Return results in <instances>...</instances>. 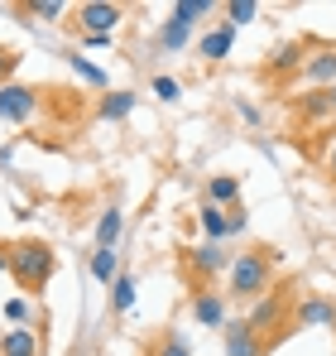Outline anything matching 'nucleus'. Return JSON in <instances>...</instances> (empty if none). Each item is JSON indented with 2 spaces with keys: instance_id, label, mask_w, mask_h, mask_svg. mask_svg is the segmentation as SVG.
<instances>
[{
  "instance_id": "f257e3e1",
  "label": "nucleus",
  "mask_w": 336,
  "mask_h": 356,
  "mask_svg": "<svg viewBox=\"0 0 336 356\" xmlns=\"http://www.w3.org/2000/svg\"><path fill=\"white\" fill-rule=\"evenodd\" d=\"M274 265H279V250L274 245H250L230 260L226 280H230V294L235 298H264L274 289Z\"/></svg>"
},
{
  "instance_id": "f03ea898",
  "label": "nucleus",
  "mask_w": 336,
  "mask_h": 356,
  "mask_svg": "<svg viewBox=\"0 0 336 356\" xmlns=\"http://www.w3.org/2000/svg\"><path fill=\"white\" fill-rule=\"evenodd\" d=\"M58 270V250L39 236H24V241H10V275L19 289L29 294H44V284L53 280Z\"/></svg>"
},
{
  "instance_id": "7ed1b4c3",
  "label": "nucleus",
  "mask_w": 336,
  "mask_h": 356,
  "mask_svg": "<svg viewBox=\"0 0 336 356\" xmlns=\"http://www.w3.org/2000/svg\"><path fill=\"white\" fill-rule=\"evenodd\" d=\"M183 265L192 275V289H207V280H217L221 270H230V255L221 250V241H202V245L183 250Z\"/></svg>"
},
{
  "instance_id": "20e7f679",
  "label": "nucleus",
  "mask_w": 336,
  "mask_h": 356,
  "mask_svg": "<svg viewBox=\"0 0 336 356\" xmlns=\"http://www.w3.org/2000/svg\"><path fill=\"white\" fill-rule=\"evenodd\" d=\"M288 318H293L288 294H283V289H269L264 298H255V308H250V318H245V323H250L260 337H269V332H274L279 323H288ZM269 342H274V337H269Z\"/></svg>"
},
{
  "instance_id": "39448f33",
  "label": "nucleus",
  "mask_w": 336,
  "mask_h": 356,
  "mask_svg": "<svg viewBox=\"0 0 336 356\" xmlns=\"http://www.w3.org/2000/svg\"><path fill=\"white\" fill-rule=\"evenodd\" d=\"M34 111H39V87H24V82H5L0 87V120L24 125Z\"/></svg>"
},
{
  "instance_id": "423d86ee",
  "label": "nucleus",
  "mask_w": 336,
  "mask_h": 356,
  "mask_svg": "<svg viewBox=\"0 0 336 356\" xmlns=\"http://www.w3.org/2000/svg\"><path fill=\"white\" fill-rule=\"evenodd\" d=\"M120 19H125V5H115V0H82V5H77L82 34H111Z\"/></svg>"
},
{
  "instance_id": "0eeeda50",
  "label": "nucleus",
  "mask_w": 336,
  "mask_h": 356,
  "mask_svg": "<svg viewBox=\"0 0 336 356\" xmlns=\"http://www.w3.org/2000/svg\"><path fill=\"white\" fill-rule=\"evenodd\" d=\"M293 327H336V298L308 294L293 303Z\"/></svg>"
},
{
  "instance_id": "6e6552de",
  "label": "nucleus",
  "mask_w": 336,
  "mask_h": 356,
  "mask_svg": "<svg viewBox=\"0 0 336 356\" xmlns=\"http://www.w3.org/2000/svg\"><path fill=\"white\" fill-rule=\"evenodd\" d=\"M269 352V337H260L245 318L226 323V356H264Z\"/></svg>"
},
{
  "instance_id": "1a4fd4ad",
  "label": "nucleus",
  "mask_w": 336,
  "mask_h": 356,
  "mask_svg": "<svg viewBox=\"0 0 336 356\" xmlns=\"http://www.w3.org/2000/svg\"><path fill=\"white\" fill-rule=\"evenodd\" d=\"M187 308H192L197 327H226V323H230V318H226V294H217V289H192Z\"/></svg>"
},
{
  "instance_id": "9d476101",
  "label": "nucleus",
  "mask_w": 336,
  "mask_h": 356,
  "mask_svg": "<svg viewBox=\"0 0 336 356\" xmlns=\"http://www.w3.org/2000/svg\"><path fill=\"white\" fill-rule=\"evenodd\" d=\"M303 77H308L317 92L336 87V44H327V49H312V54H308V63H303Z\"/></svg>"
},
{
  "instance_id": "9b49d317",
  "label": "nucleus",
  "mask_w": 336,
  "mask_h": 356,
  "mask_svg": "<svg viewBox=\"0 0 336 356\" xmlns=\"http://www.w3.org/2000/svg\"><path fill=\"white\" fill-rule=\"evenodd\" d=\"M230 49H235V29H230V24H217L212 34H202V39H197V58H202V63L230 58Z\"/></svg>"
},
{
  "instance_id": "f8f14e48",
  "label": "nucleus",
  "mask_w": 336,
  "mask_h": 356,
  "mask_svg": "<svg viewBox=\"0 0 336 356\" xmlns=\"http://www.w3.org/2000/svg\"><path fill=\"white\" fill-rule=\"evenodd\" d=\"M125 232V212L120 207H101V217H96V250H115V241Z\"/></svg>"
},
{
  "instance_id": "ddd939ff",
  "label": "nucleus",
  "mask_w": 336,
  "mask_h": 356,
  "mask_svg": "<svg viewBox=\"0 0 336 356\" xmlns=\"http://www.w3.org/2000/svg\"><path fill=\"white\" fill-rule=\"evenodd\" d=\"M0 356H39V337L29 327H5L0 332Z\"/></svg>"
},
{
  "instance_id": "4468645a",
  "label": "nucleus",
  "mask_w": 336,
  "mask_h": 356,
  "mask_svg": "<svg viewBox=\"0 0 336 356\" xmlns=\"http://www.w3.org/2000/svg\"><path fill=\"white\" fill-rule=\"evenodd\" d=\"M207 202H217V207H235V202H240V178H235V174H212V178H207Z\"/></svg>"
},
{
  "instance_id": "2eb2a0df",
  "label": "nucleus",
  "mask_w": 336,
  "mask_h": 356,
  "mask_svg": "<svg viewBox=\"0 0 336 356\" xmlns=\"http://www.w3.org/2000/svg\"><path fill=\"white\" fill-rule=\"evenodd\" d=\"M135 106H140L135 92H106L101 106H96V116L101 120H125V116H135Z\"/></svg>"
},
{
  "instance_id": "dca6fc26",
  "label": "nucleus",
  "mask_w": 336,
  "mask_h": 356,
  "mask_svg": "<svg viewBox=\"0 0 336 356\" xmlns=\"http://www.w3.org/2000/svg\"><path fill=\"white\" fill-rule=\"evenodd\" d=\"M197 222H202L207 241H226L230 236V217H226V207H217V202H202V207H197Z\"/></svg>"
},
{
  "instance_id": "f3484780",
  "label": "nucleus",
  "mask_w": 336,
  "mask_h": 356,
  "mask_svg": "<svg viewBox=\"0 0 336 356\" xmlns=\"http://www.w3.org/2000/svg\"><path fill=\"white\" fill-rule=\"evenodd\" d=\"M308 44H283V49H274L269 54V72H293V67H303L308 63Z\"/></svg>"
},
{
  "instance_id": "a211bd4d",
  "label": "nucleus",
  "mask_w": 336,
  "mask_h": 356,
  "mask_svg": "<svg viewBox=\"0 0 336 356\" xmlns=\"http://www.w3.org/2000/svg\"><path fill=\"white\" fill-rule=\"evenodd\" d=\"M115 265H120V250H92V265H87V270H92V280L115 284V275H120Z\"/></svg>"
},
{
  "instance_id": "6ab92c4d",
  "label": "nucleus",
  "mask_w": 336,
  "mask_h": 356,
  "mask_svg": "<svg viewBox=\"0 0 336 356\" xmlns=\"http://www.w3.org/2000/svg\"><path fill=\"white\" fill-rule=\"evenodd\" d=\"M149 356H192V347H187V332L183 327H168L164 337L154 342V352Z\"/></svg>"
},
{
  "instance_id": "aec40b11",
  "label": "nucleus",
  "mask_w": 336,
  "mask_h": 356,
  "mask_svg": "<svg viewBox=\"0 0 336 356\" xmlns=\"http://www.w3.org/2000/svg\"><path fill=\"white\" fill-rule=\"evenodd\" d=\"M111 308H115V313H130V308H135V275H125V270L115 275V284H111Z\"/></svg>"
},
{
  "instance_id": "412c9836",
  "label": "nucleus",
  "mask_w": 336,
  "mask_h": 356,
  "mask_svg": "<svg viewBox=\"0 0 336 356\" xmlns=\"http://www.w3.org/2000/svg\"><path fill=\"white\" fill-rule=\"evenodd\" d=\"M72 72H77V77H82V82H87V87H101V92H106V87H111V77H106V72H101V67H96V63H87L82 58V54H72Z\"/></svg>"
},
{
  "instance_id": "4be33fe9",
  "label": "nucleus",
  "mask_w": 336,
  "mask_h": 356,
  "mask_svg": "<svg viewBox=\"0 0 336 356\" xmlns=\"http://www.w3.org/2000/svg\"><path fill=\"white\" fill-rule=\"evenodd\" d=\"M202 15H212V0H178V5H173V19L187 24V29H192Z\"/></svg>"
},
{
  "instance_id": "5701e85b",
  "label": "nucleus",
  "mask_w": 336,
  "mask_h": 356,
  "mask_svg": "<svg viewBox=\"0 0 336 356\" xmlns=\"http://www.w3.org/2000/svg\"><path fill=\"white\" fill-rule=\"evenodd\" d=\"M19 15H34V19L53 24L58 15H67V5H62V0H29V5H19Z\"/></svg>"
},
{
  "instance_id": "b1692460",
  "label": "nucleus",
  "mask_w": 336,
  "mask_h": 356,
  "mask_svg": "<svg viewBox=\"0 0 336 356\" xmlns=\"http://www.w3.org/2000/svg\"><path fill=\"white\" fill-rule=\"evenodd\" d=\"M255 15H260V5H255V0H230V5H226V24H230V29L250 24Z\"/></svg>"
},
{
  "instance_id": "393cba45",
  "label": "nucleus",
  "mask_w": 336,
  "mask_h": 356,
  "mask_svg": "<svg viewBox=\"0 0 336 356\" xmlns=\"http://www.w3.org/2000/svg\"><path fill=\"white\" fill-rule=\"evenodd\" d=\"M187 39H192V29L178 24V19H168L164 29H159V44H164V49H187Z\"/></svg>"
},
{
  "instance_id": "a878e982",
  "label": "nucleus",
  "mask_w": 336,
  "mask_h": 356,
  "mask_svg": "<svg viewBox=\"0 0 336 356\" xmlns=\"http://www.w3.org/2000/svg\"><path fill=\"white\" fill-rule=\"evenodd\" d=\"M298 111L317 120V116H332V102H327V92H308V97L298 102Z\"/></svg>"
},
{
  "instance_id": "bb28decb",
  "label": "nucleus",
  "mask_w": 336,
  "mask_h": 356,
  "mask_svg": "<svg viewBox=\"0 0 336 356\" xmlns=\"http://www.w3.org/2000/svg\"><path fill=\"white\" fill-rule=\"evenodd\" d=\"M149 87H154V97H159V102H178V97H183L178 77H168V72H154V82H149Z\"/></svg>"
},
{
  "instance_id": "cd10ccee",
  "label": "nucleus",
  "mask_w": 336,
  "mask_h": 356,
  "mask_svg": "<svg viewBox=\"0 0 336 356\" xmlns=\"http://www.w3.org/2000/svg\"><path fill=\"white\" fill-rule=\"evenodd\" d=\"M15 67H19V54H15V49H0V87L10 82V72H15Z\"/></svg>"
},
{
  "instance_id": "c85d7f7f",
  "label": "nucleus",
  "mask_w": 336,
  "mask_h": 356,
  "mask_svg": "<svg viewBox=\"0 0 336 356\" xmlns=\"http://www.w3.org/2000/svg\"><path fill=\"white\" fill-rule=\"evenodd\" d=\"M226 217H230V236H240L245 227H250V217H245V207L235 202V207H226Z\"/></svg>"
},
{
  "instance_id": "c756f323",
  "label": "nucleus",
  "mask_w": 336,
  "mask_h": 356,
  "mask_svg": "<svg viewBox=\"0 0 336 356\" xmlns=\"http://www.w3.org/2000/svg\"><path fill=\"white\" fill-rule=\"evenodd\" d=\"M5 318H10V323H24V318H29V303H24V298H10V303H5Z\"/></svg>"
},
{
  "instance_id": "7c9ffc66",
  "label": "nucleus",
  "mask_w": 336,
  "mask_h": 356,
  "mask_svg": "<svg viewBox=\"0 0 336 356\" xmlns=\"http://www.w3.org/2000/svg\"><path fill=\"white\" fill-rule=\"evenodd\" d=\"M82 44H87V49H106V44H111V34H82Z\"/></svg>"
},
{
  "instance_id": "2f4dec72",
  "label": "nucleus",
  "mask_w": 336,
  "mask_h": 356,
  "mask_svg": "<svg viewBox=\"0 0 336 356\" xmlns=\"http://www.w3.org/2000/svg\"><path fill=\"white\" fill-rule=\"evenodd\" d=\"M327 178L336 183V130H332V149H327Z\"/></svg>"
},
{
  "instance_id": "473e14b6",
  "label": "nucleus",
  "mask_w": 336,
  "mask_h": 356,
  "mask_svg": "<svg viewBox=\"0 0 336 356\" xmlns=\"http://www.w3.org/2000/svg\"><path fill=\"white\" fill-rule=\"evenodd\" d=\"M10 270V241H0V275Z\"/></svg>"
},
{
  "instance_id": "72a5a7b5",
  "label": "nucleus",
  "mask_w": 336,
  "mask_h": 356,
  "mask_svg": "<svg viewBox=\"0 0 336 356\" xmlns=\"http://www.w3.org/2000/svg\"><path fill=\"white\" fill-rule=\"evenodd\" d=\"M327 102H332V116H336V87H327Z\"/></svg>"
}]
</instances>
